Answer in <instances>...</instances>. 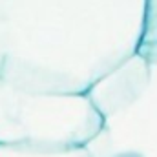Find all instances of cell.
<instances>
[{"instance_id":"6da1fadb","label":"cell","mask_w":157,"mask_h":157,"mask_svg":"<svg viewBox=\"0 0 157 157\" xmlns=\"http://www.w3.org/2000/svg\"><path fill=\"white\" fill-rule=\"evenodd\" d=\"M144 0H0V78L84 95L137 53Z\"/></svg>"},{"instance_id":"7a4b0ae2","label":"cell","mask_w":157,"mask_h":157,"mask_svg":"<svg viewBox=\"0 0 157 157\" xmlns=\"http://www.w3.org/2000/svg\"><path fill=\"white\" fill-rule=\"evenodd\" d=\"M84 95L102 119L90 157H157V62L133 53Z\"/></svg>"},{"instance_id":"3957f363","label":"cell","mask_w":157,"mask_h":157,"mask_svg":"<svg viewBox=\"0 0 157 157\" xmlns=\"http://www.w3.org/2000/svg\"><path fill=\"white\" fill-rule=\"evenodd\" d=\"M101 126L86 95L37 93L0 78V144L86 148Z\"/></svg>"},{"instance_id":"277c9868","label":"cell","mask_w":157,"mask_h":157,"mask_svg":"<svg viewBox=\"0 0 157 157\" xmlns=\"http://www.w3.org/2000/svg\"><path fill=\"white\" fill-rule=\"evenodd\" d=\"M137 53L150 62H157V0H144L143 29Z\"/></svg>"},{"instance_id":"5b68a950","label":"cell","mask_w":157,"mask_h":157,"mask_svg":"<svg viewBox=\"0 0 157 157\" xmlns=\"http://www.w3.org/2000/svg\"><path fill=\"white\" fill-rule=\"evenodd\" d=\"M0 157H90L86 148H39L0 144Z\"/></svg>"}]
</instances>
